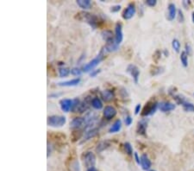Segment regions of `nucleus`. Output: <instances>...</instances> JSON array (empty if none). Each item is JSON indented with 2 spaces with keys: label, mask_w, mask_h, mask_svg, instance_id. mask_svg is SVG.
<instances>
[{
  "label": "nucleus",
  "mask_w": 194,
  "mask_h": 171,
  "mask_svg": "<svg viewBox=\"0 0 194 171\" xmlns=\"http://www.w3.org/2000/svg\"><path fill=\"white\" fill-rule=\"evenodd\" d=\"M91 105L96 110H100L103 108V103L99 98H93L91 100Z\"/></svg>",
  "instance_id": "23"
},
{
  "label": "nucleus",
  "mask_w": 194,
  "mask_h": 171,
  "mask_svg": "<svg viewBox=\"0 0 194 171\" xmlns=\"http://www.w3.org/2000/svg\"><path fill=\"white\" fill-rule=\"evenodd\" d=\"M182 107L185 112H190V113H194V105L190 103V102H185L182 105Z\"/></svg>",
  "instance_id": "26"
},
{
  "label": "nucleus",
  "mask_w": 194,
  "mask_h": 171,
  "mask_svg": "<svg viewBox=\"0 0 194 171\" xmlns=\"http://www.w3.org/2000/svg\"><path fill=\"white\" fill-rule=\"evenodd\" d=\"M84 163L87 169L93 168L96 164V156L91 151H87L84 155Z\"/></svg>",
  "instance_id": "5"
},
{
  "label": "nucleus",
  "mask_w": 194,
  "mask_h": 171,
  "mask_svg": "<svg viewBox=\"0 0 194 171\" xmlns=\"http://www.w3.org/2000/svg\"><path fill=\"white\" fill-rule=\"evenodd\" d=\"M116 115H117V110L113 106H111V105L105 106V108L104 109V117L106 119L110 120V119H111L115 117Z\"/></svg>",
  "instance_id": "13"
},
{
  "label": "nucleus",
  "mask_w": 194,
  "mask_h": 171,
  "mask_svg": "<svg viewBox=\"0 0 194 171\" xmlns=\"http://www.w3.org/2000/svg\"><path fill=\"white\" fill-rule=\"evenodd\" d=\"M149 171H155V170H149Z\"/></svg>",
  "instance_id": "45"
},
{
  "label": "nucleus",
  "mask_w": 194,
  "mask_h": 171,
  "mask_svg": "<svg viewBox=\"0 0 194 171\" xmlns=\"http://www.w3.org/2000/svg\"><path fill=\"white\" fill-rule=\"evenodd\" d=\"M123 147H124V150H125V152H126L129 156H131L132 154H133V149H132V146H131V144L130 143H124L123 144Z\"/></svg>",
  "instance_id": "31"
},
{
  "label": "nucleus",
  "mask_w": 194,
  "mask_h": 171,
  "mask_svg": "<svg viewBox=\"0 0 194 171\" xmlns=\"http://www.w3.org/2000/svg\"><path fill=\"white\" fill-rule=\"evenodd\" d=\"M80 78H75V79H72L71 81L60 82V83H58V85L60 86H74L80 84Z\"/></svg>",
  "instance_id": "19"
},
{
  "label": "nucleus",
  "mask_w": 194,
  "mask_h": 171,
  "mask_svg": "<svg viewBox=\"0 0 194 171\" xmlns=\"http://www.w3.org/2000/svg\"><path fill=\"white\" fill-rule=\"evenodd\" d=\"M164 72V68L162 67H154V68L151 70V74L152 75H158Z\"/></svg>",
  "instance_id": "30"
},
{
  "label": "nucleus",
  "mask_w": 194,
  "mask_h": 171,
  "mask_svg": "<svg viewBox=\"0 0 194 171\" xmlns=\"http://www.w3.org/2000/svg\"><path fill=\"white\" fill-rule=\"evenodd\" d=\"M70 170L71 171H80V165H79V162L77 161H74V162L71 163V166H70Z\"/></svg>",
  "instance_id": "33"
},
{
  "label": "nucleus",
  "mask_w": 194,
  "mask_h": 171,
  "mask_svg": "<svg viewBox=\"0 0 194 171\" xmlns=\"http://www.w3.org/2000/svg\"><path fill=\"white\" fill-rule=\"evenodd\" d=\"M99 73H100V69H99V70H93V71L90 74V75L91 77H95Z\"/></svg>",
  "instance_id": "42"
},
{
  "label": "nucleus",
  "mask_w": 194,
  "mask_h": 171,
  "mask_svg": "<svg viewBox=\"0 0 194 171\" xmlns=\"http://www.w3.org/2000/svg\"><path fill=\"white\" fill-rule=\"evenodd\" d=\"M132 121H133V119L131 118L130 116H127L125 117V124H126V125L130 126L132 124Z\"/></svg>",
  "instance_id": "39"
},
{
  "label": "nucleus",
  "mask_w": 194,
  "mask_h": 171,
  "mask_svg": "<svg viewBox=\"0 0 194 171\" xmlns=\"http://www.w3.org/2000/svg\"><path fill=\"white\" fill-rule=\"evenodd\" d=\"M158 104L156 101H149L143 107V110L142 112V117H148L150 115H153V113L156 112L158 108Z\"/></svg>",
  "instance_id": "4"
},
{
  "label": "nucleus",
  "mask_w": 194,
  "mask_h": 171,
  "mask_svg": "<svg viewBox=\"0 0 194 171\" xmlns=\"http://www.w3.org/2000/svg\"><path fill=\"white\" fill-rule=\"evenodd\" d=\"M177 14V10L176 6L174 4H169L168 5V13H167V19L169 21H173L175 17H176Z\"/></svg>",
  "instance_id": "16"
},
{
  "label": "nucleus",
  "mask_w": 194,
  "mask_h": 171,
  "mask_svg": "<svg viewBox=\"0 0 194 171\" xmlns=\"http://www.w3.org/2000/svg\"><path fill=\"white\" fill-rule=\"evenodd\" d=\"M123 39V34H122V23H118L115 27V41L118 45L121 43Z\"/></svg>",
  "instance_id": "9"
},
{
  "label": "nucleus",
  "mask_w": 194,
  "mask_h": 171,
  "mask_svg": "<svg viewBox=\"0 0 194 171\" xmlns=\"http://www.w3.org/2000/svg\"><path fill=\"white\" fill-rule=\"evenodd\" d=\"M81 69L79 68H73L71 69V74H72V75H76V76L80 75V74H81Z\"/></svg>",
  "instance_id": "34"
},
{
  "label": "nucleus",
  "mask_w": 194,
  "mask_h": 171,
  "mask_svg": "<svg viewBox=\"0 0 194 171\" xmlns=\"http://www.w3.org/2000/svg\"><path fill=\"white\" fill-rule=\"evenodd\" d=\"M60 108L64 113H68L70 110H72V100L69 99H61L60 101Z\"/></svg>",
  "instance_id": "12"
},
{
  "label": "nucleus",
  "mask_w": 194,
  "mask_h": 171,
  "mask_svg": "<svg viewBox=\"0 0 194 171\" xmlns=\"http://www.w3.org/2000/svg\"><path fill=\"white\" fill-rule=\"evenodd\" d=\"M135 11H136V10H135V5L133 3H130V4H129V5L127 6L126 9L123 10V12H122V18H123V19H125V20H129V19H130V18L134 17V15L135 14Z\"/></svg>",
  "instance_id": "7"
},
{
  "label": "nucleus",
  "mask_w": 194,
  "mask_h": 171,
  "mask_svg": "<svg viewBox=\"0 0 194 171\" xmlns=\"http://www.w3.org/2000/svg\"><path fill=\"white\" fill-rule=\"evenodd\" d=\"M85 125H86L85 117H78L73 118L72 121L70 122V128H72V129H80V128H81L82 126Z\"/></svg>",
  "instance_id": "10"
},
{
  "label": "nucleus",
  "mask_w": 194,
  "mask_h": 171,
  "mask_svg": "<svg viewBox=\"0 0 194 171\" xmlns=\"http://www.w3.org/2000/svg\"><path fill=\"white\" fill-rule=\"evenodd\" d=\"M146 5H149L150 7H153V6H155L156 4H157V1L156 0H147L146 2Z\"/></svg>",
  "instance_id": "36"
},
{
  "label": "nucleus",
  "mask_w": 194,
  "mask_h": 171,
  "mask_svg": "<svg viewBox=\"0 0 194 171\" xmlns=\"http://www.w3.org/2000/svg\"><path fill=\"white\" fill-rule=\"evenodd\" d=\"M77 5L84 10H88L91 7V2L90 0H77Z\"/></svg>",
  "instance_id": "21"
},
{
  "label": "nucleus",
  "mask_w": 194,
  "mask_h": 171,
  "mask_svg": "<svg viewBox=\"0 0 194 171\" xmlns=\"http://www.w3.org/2000/svg\"><path fill=\"white\" fill-rule=\"evenodd\" d=\"M175 107H176V105L174 104L168 102V101H163V102H161V103L158 104V108L162 113L171 112L173 110H174Z\"/></svg>",
  "instance_id": "8"
},
{
  "label": "nucleus",
  "mask_w": 194,
  "mask_h": 171,
  "mask_svg": "<svg viewBox=\"0 0 194 171\" xmlns=\"http://www.w3.org/2000/svg\"><path fill=\"white\" fill-rule=\"evenodd\" d=\"M71 73V70L68 68H59V74L61 78L67 77Z\"/></svg>",
  "instance_id": "29"
},
{
  "label": "nucleus",
  "mask_w": 194,
  "mask_h": 171,
  "mask_svg": "<svg viewBox=\"0 0 194 171\" xmlns=\"http://www.w3.org/2000/svg\"><path fill=\"white\" fill-rule=\"evenodd\" d=\"M180 62L183 65V67L186 68L188 66V54L185 53V51H182L180 54Z\"/></svg>",
  "instance_id": "25"
},
{
  "label": "nucleus",
  "mask_w": 194,
  "mask_h": 171,
  "mask_svg": "<svg viewBox=\"0 0 194 171\" xmlns=\"http://www.w3.org/2000/svg\"><path fill=\"white\" fill-rule=\"evenodd\" d=\"M127 73H129L133 78V80L135 83H138L139 81V76H140V69L137 68L134 64H130L126 69Z\"/></svg>",
  "instance_id": "6"
},
{
  "label": "nucleus",
  "mask_w": 194,
  "mask_h": 171,
  "mask_svg": "<svg viewBox=\"0 0 194 171\" xmlns=\"http://www.w3.org/2000/svg\"><path fill=\"white\" fill-rule=\"evenodd\" d=\"M110 146H111V144H110L109 141H102V142H100L99 144H98V146L96 148V151L98 153H101L102 151H104L106 149H108Z\"/></svg>",
  "instance_id": "20"
},
{
  "label": "nucleus",
  "mask_w": 194,
  "mask_h": 171,
  "mask_svg": "<svg viewBox=\"0 0 194 171\" xmlns=\"http://www.w3.org/2000/svg\"><path fill=\"white\" fill-rule=\"evenodd\" d=\"M98 134H99V129H98V128H92V129H90L89 131H87L86 133L84 134L82 142H85V141H87V140L91 139V138L96 137Z\"/></svg>",
  "instance_id": "14"
},
{
  "label": "nucleus",
  "mask_w": 194,
  "mask_h": 171,
  "mask_svg": "<svg viewBox=\"0 0 194 171\" xmlns=\"http://www.w3.org/2000/svg\"><path fill=\"white\" fill-rule=\"evenodd\" d=\"M120 9H121V5H114L111 8V12H118L120 10Z\"/></svg>",
  "instance_id": "37"
},
{
  "label": "nucleus",
  "mask_w": 194,
  "mask_h": 171,
  "mask_svg": "<svg viewBox=\"0 0 194 171\" xmlns=\"http://www.w3.org/2000/svg\"><path fill=\"white\" fill-rule=\"evenodd\" d=\"M101 36L103 37V39L106 42H108L110 40H112L115 37H113V33L112 31L109 30H103L102 33H101Z\"/></svg>",
  "instance_id": "24"
},
{
  "label": "nucleus",
  "mask_w": 194,
  "mask_h": 171,
  "mask_svg": "<svg viewBox=\"0 0 194 171\" xmlns=\"http://www.w3.org/2000/svg\"><path fill=\"white\" fill-rule=\"evenodd\" d=\"M67 118L64 116L59 115H53L48 117V125L51 127H62L66 124Z\"/></svg>",
  "instance_id": "2"
},
{
  "label": "nucleus",
  "mask_w": 194,
  "mask_h": 171,
  "mask_svg": "<svg viewBox=\"0 0 194 171\" xmlns=\"http://www.w3.org/2000/svg\"><path fill=\"white\" fill-rule=\"evenodd\" d=\"M173 99L176 101V103L178 104V105H182L185 102H186V99H185V98L183 95H173Z\"/></svg>",
  "instance_id": "28"
},
{
  "label": "nucleus",
  "mask_w": 194,
  "mask_h": 171,
  "mask_svg": "<svg viewBox=\"0 0 194 171\" xmlns=\"http://www.w3.org/2000/svg\"><path fill=\"white\" fill-rule=\"evenodd\" d=\"M140 111H141V105L140 104H138V105H136V106H135V115H137L138 113H140Z\"/></svg>",
  "instance_id": "41"
},
{
  "label": "nucleus",
  "mask_w": 194,
  "mask_h": 171,
  "mask_svg": "<svg viewBox=\"0 0 194 171\" xmlns=\"http://www.w3.org/2000/svg\"><path fill=\"white\" fill-rule=\"evenodd\" d=\"M77 18L80 21L86 22V23H88L91 27L96 29L98 27V24L99 23V18L98 16H96L94 14L89 13L86 11H81L80 13L77 14Z\"/></svg>",
  "instance_id": "1"
},
{
  "label": "nucleus",
  "mask_w": 194,
  "mask_h": 171,
  "mask_svg": "<svg viewBox=\"0 0 194 171\" xmlns=\"http://www.w3.org/2000/svg\"><path fill=\"white\" fill-rule=\"evenodd\" d=\"M121 127H122V121L120 119H118L117 121H115V123L113 124L111 127L110 128V132L111 133H115V132H118L121 130Z\"/></svg>",
  "instance_id": "22"
},
{
  "label": "nucleus",
  "mask_w": 194,
  "mask_h": 171,
  "mask_svg": "<svg viewBox=\"0 0 194 171\" xmlns=\"http://www.w3.org/2000/svg\"><path fill=\"white\" fill-rule=\"evenodd\" d=\"M87 171H98V169L95 168V167H93V168H91V169H87Z\"/></svg>",
  "instance_id": "43"
},
{
  "label": "nucleus",
  "mask_w": 194,
  "mask_h": 171,
  "mask_svg": "<svg viewBox=\"0 0 194 171\" xmlns=\"http://www.w3.org/2000/svg\"><path fill=\"white\" fill-rule=\"evenodd\" d=\"M101 98L105 102L111 101L114 99V93L111 90H104L101 92Z\"/></svg>",
  "instance_id": "18"
},
{
  "label": "nucleus",
  "mask_w": 194,
  "mask_h": 171,
  "mask_svg": "<svg viewBox=\"0 0 194 171\" xmlns=\"http://www.w3.org/2000/svg\"><path fill=\"white\" fill-rule=\"evenodd\" d=\"M118 44L115 41V38L112 39V40H110L108 42H106V44H105V47L104 49L107 52H112V51H115V50H118Z\"/></svg>",
  "instance_id": "17"
},
{
  "label": "nucleus",
  "mask_w": 194,
  "mask_h": 171,
  "mask_svg": "<svg viewBox=\"0 0 194 171\" xmlns=\"http://www.w3.org/2000/svg\"><path fill=\"white\" fill-rule=\"evenodd\" d=\"M172 47H173V50H174L176 53H180L181 45L180 41L178 40V39H173V42H172Z\"/></svg>",
  "instance_id": "27"
},
{
  "label": "nucleus",
  "mask_w": 194,
  "mask_h": 171,
  "mask_svg": "<svg viewBox=\"0 0 194 171\" xmlns=\"http://www.w3.org/2000/svg\"><path fill=\"white\" fill-rule=\"evenodd\" d=\"M178 17H179V21H180V23H183L184 20H185V17H184L183 11H182L181 10H178Z\"/></svg>",
  "instance_id": "35"
},
{
  "label": "nucleus",
  "mask_w": 194,
  "mask_h": 171,
  "mask_svg": "<svg viewBox=\"0 0 194 171\" xmlns=\"http://www.w3.org/2000/svg\"><path fill=\"white\" fill-rule=\"evenodd\" d=\"M192 22L194 23V11L192 12Z\"/></svg>",
  "instance_id": "44"
},
{
  "label": "nucleus",
  "mask_w": 194,
  "mask_h": 171,
  "mask_svg": "<svg viewBox=\"0 0 194 171\" xmlns=\"http://www.w3.org/2000/svg\"><path fill=\"white\" fill-rule=\"evenodd\" d=\"M193 95H194V93H193Z\"/></svg>",
  "instance_id": "46"
},
{
  "label": "nucleus",
  "mask_w": 194,
  "mask_h": 171,
  "mask_svg": "<svg viewBox=\"0 0 194 171\" xmlns=\"http://www.w3.org/2000/svg\"><path fill=\"white\" fill-rule=\"evenodd\" d=\"M141 165L142 167V169H144V170H148L151 168V162L146 154L142 155V157H141Z\"/></svg>",
  "instance_id": "15"
},
{
  "label": "nucleus",
  "mask_w": 194,
  "mask_h": 171,
  "mask_svg": "<svg viewBox=\"0 0 194 171\" xmlns=\"http://www.w3.org/2000/svg\"><path fill=\"white\" fill-rule=\"evenodd\" d=\"M134 157H135V162H137L138 164H140L141 158L138 157V154H137V152H135V153H134Z\"/></svg>",
  "instance_id": "40"
},
{
  "label": "nucleus",
  "mask_w": 194,
  "mask_h": 171,
  "mask_svg": "<svg viewBox=\"0 0 194 171\" xmlns=\"http://www.w3.org/2000/svg\"><path fill=\"white\" fill-rule=\"evenodd\" d=\"M148 123H149V119H147V118H142L138 122L137 129H136V131L138 134L145 135L146 131H147V127H148Z\"/></svg>",
  "instance_id": "11"
},
{
  "label": "nucleus",
  "mask_w": 194,
  "mask_h": 171,
  "mask_svg": "<svg viewBox=\"0 0 194 171\" xmlns=\"http://www.w3.org/2000/svg\"><path fill=\"white\" fill-rule=\"evenodd\" d=\"M104 50H102L100 51V53L99 54V55L97 57H95L93 60H91L90 62H88L87 64H86L84 67H83V71L84 72H90L95 67H97L99 62L104 58Z\"/></svg>",
  "instance_id": "3"
},
{
  "label": "nucleus",
  "mask_w": 194,
  "mask_h": 171,
  "mask_svg": "<svg viewBox=\"0 0 194 171\" xmlns=\"http://www.w3.org/2000/svg\"><path fill=\"white\" fill-rule=\"evenodd\" d=\"M80 99H78V98H76V99H74L73 100H72V111H73L74 113H76L77 112V109H78V107H79V105H80Z\"/></svg>",
  "instance_id": "32"
},
{
  "label": "nucleus",
  "mask_w": 194,
  "mask_h": 171,
  "mask_svg": "<svg viewBox=\"0 0 194 171\" xmlns=\"http://www.w3.org/2000/svg\"><path fill=\"white\" fill-rule=\"evenodd\" d=\"M185 53L188 54V55H190V54H192V48H191V46H190V44H188V43H186V44H185Z\"/></svg>",
  "instance_id": "38"
}]
</instances>
